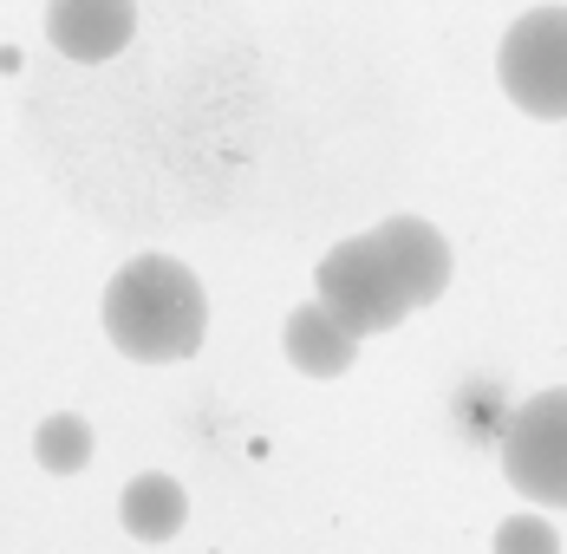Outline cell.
I'll return each mask as SVG.
<instances>
[{"instance_id":"cell-9","label":"cell","mask_w":567,"mask_h":554,"mask_svg":"<svg viewBox=\"0 0 567 554\" xmlns=\"http://www.w3.org/2000/svg\"><path fill=\"white\" fill-rule=\"evenodd\" d=\"M33 456H40V470H53V476H79V470L92 463V424H85L79 411H53V418L33 431Z\"/></svg>"},{"instance_id":"cell-1","label":"cell","mask_w":567,"mask_h":554,"mask_svg":"<svg viewBox=\"0 0 567 554\" xmlns=\"http://www.w3.org/2000/svg\"><path fill=\"white\" fill-rule=\"evenodd\" d=\"M105 332L137 366H176L209 332V294L171 255H137L105 287Z\"/></svg>"},{"instance_id":"cell-3","label":"cell","mask_w":567,"mask_h":554,"mask_svg":"<svg viewBox=\"0 0 567 554\" xmlns=\"http://www.w3.org/2000/svg\"><path fill=\"white\" fill-rule=\"evenodd\" d=\"M496 79L528 117H567V7H535L515 20L496 47Z\"/></svg>"},{"instance_id":"cell-4","label":"cell","mask_w":567,"mask_h":554,"mask_svg":"<svg viewBox=\"0 0 567 554\" xmlns=\"http://www.w3.org/2000/svg\"><path fill=\"white\" fill-rule=\"evenodd\" d=\"M503 476H509L528 502L567 509V386L561 391H535V398L509 418Z\"/></svg>"},{"instance_id":"cell-2","label":"cell","mask_w":567,"mask_h":554,"mask_svg":"<svg viewBox=\"0 0 567 554\" xmlns=\"http://www.w3.org/2000/svg\"><path fill=\"white\" fill-rule=\"evenodd\" d=\"M313 294L320 307L340 320L346 332H392L404 314H417V294H411V275L392 255V242L372 228V235H352L340 248L320 255V275H313Z\"/></svg>"},{"instance_id":"cell-10","label":"cell","mask_w":567,"mask_h":554,"mask_svg":"<svg viewBox=\"0 0 567 554\" xmlns=\"http://www.w3.org/2000/svg\"><path fill=\"white\" fill-rule=\"evenodd\" d=\"M496 554H561V542H555L548 515H509L496 529Z\"/></svg>"},{"instance_id":"cell-8","label":"cell","mask_w":567,"mask_h":554,"mask_svg":"<svg viewBox=\"0 0 567 554\" xmlns=\"http://www.w3.org/2000/svg\"><path fill=\"white\" fill-rule=\"evenodd\" d=\"M379 235L392 242V255L404 261L417 307H431V300L451 287V242H444L424 216H392V222H379Z\"/></svg>"},{"instance_id":"cell-5","label":"cell","mask_w":567,"mask_h":554,"mask_svg":"<svg viewBox=\"0 0 567 554\" xmlns=\"http://www.w3.org/2000/svg\"><path fill=\"white\" fill-rule=\"evenodd\" d=\"M137 33V0H47V40L79 65H105Z\"/></svg>"},{"instance_id":"cell-6","label":"cell","mask_w":567,"mask_h":554,"mask_svg":"<svg viewBox=\"0 0 567 554\" xmlns=\"http://www.w3.org/2000/svg\"><path fill=\"white\" fill-rule=\"evenodd\" d=\"M281 346H287V359H293L307 379H340L346 366L359 359V332H346L320 300H307V307H293V314H287Z\"/></svg>"},{"instance_id":"cell-7","label":"cell","mask_w":567,"mask_h":554,"mask_svg":"<svg viewBox=\"0 0 567 554\" xmlns=\"http://www.w3.org/2000/svg\"><path fill=\"white\" fill-rule=\"evenodd\" d=\"M117 522H124V535H137V542H171L176 529L189 522V496H183L176 476L144 470V476L124 483V496H117Z\"/></svg>"}]
</instances>
